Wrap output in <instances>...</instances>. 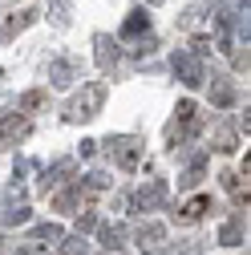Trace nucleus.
<instances>
[{"label": "nucleus", "instance_id": "f257e3e1", "mask_svg": "<svg viewBox=\"0 0 251 255\" xmlns=\"http://www.w3.org/2000/svg\"><path fill=\"white\" fill-rule=\"evenodd\" d=\"M199 130H203L199 106H195V102H178V106H174V118H170V126H166V146L178 150L182 142H191Z\"/></svg>", "mask_w": 251, "mask_h": 255}, {"label": "nucleus", "instance_id": "f03ea898", "mask_svg": "<svg viewBox=\"0 0 251 255\" xmlns=\"http://www.w3.org/2000/svg\"><path fill=\"white\" fill-rule=\"evenodd\" d=\"M102 106H106V85L102 81H89V85H81V93L69 98L65 118L69 122H93V118L102 114Z\"/></svg>", "mask_w": 251, "mask_h": 255}, {"label": "nucleus", "instance_id": "7ed1b4c3", "mask_svg": "<svg viewBox=\"0 0 251 255\" xmlns=\"http://www.w3.org/2000/svg\"><path fill=\"white\" fill-rule=\"evenodd\" d=\"M106 150H110V158H114L122 170H138V166H142V154H146L142 138H134V134H118V138H110Z\"/></svg>", "mask_w": 251, "mask_h": 255}, {"label": "nucleus", "instance_id": "20e7f679", "mask_svg": "<svg viewBox=\"0 0 251 255\" xmlns=\"http://www.w3.org/2000/svg\"><path fill=\"white\" fill-rule=\"evenodd\" d=\"M170 65H174V73H178V81H182L186 89H199V85L207 81V69H203V61H199V57H191L186 49H178V53L170 57Z\"/></svg>", "mask_w": 251, "mask_h": 255}, {"label": "nucleus", "instance_id": "39448f33", "mask_svg": "<svg viewBox=\"0 0 251 255\" xmlns=\"http://www.w3.org/2000/svg\"><path fill=\"white\" fill-rule=\"evenodd\" d=\"M162 203H166V182H162V178H150L146 186L134 190V207H138V211H158Z\"/></svg>", "mask_w": 251, "mask_h": 255}, {"label": "nucleus", "instance_id": "423d86ee", "mask_svg": "<svg viewBox=\"0 0 251 255\" xmlns=\"http://www.w3.org/2000/svg\"><path fill=\"white\" fill-rule=\"evenodd\" d=\"M93 49H98V53H93L98 69H114V65H118V57H122V45H118L110 33H98V37H93Z\"/></svg>", "mask_w": 251, "mask_h": 255}, {"label": "nucleus", "instance_id": "0eeeda50", "mask_svg": "<svg viewBox=\"0 0 251 255\" xmlns=\"http://www.w3.org/2000/svg\"><path fill=\"white\" fill-rule=\"evenodd\" d=\"M98 239H102L106 251H122L126 239H130V231H126V223H102V227H98Z\"/></svg>", "mask_w": 251, "mask_h": 255}, {"label": "nucleus", "instance_id": "6e6552de", "mask_svg": "<svg viewBox=\"0 0 251 255\" xmlns=\"http://www.w3.org/2000/svg\"><path fill=\"white\" fill-rule=\"evenodd\" d=\"M28 134V118L24 114H4L0 118V142H20Z\"/></svg>", "mask_w": 251, "mask_h": 255}, {"label": "nucleus", "instance_id": "1a4fd4ad", "mask_svg": "<svg viewBox=\"0 0 251 255\" xmlns=\"http://www.w3.org/2000/svg\"><path fill=\"white\" fill-rule=\"evenodd\" d=\"M207 211H211V195H195L191 203H182V207L174 211V223H199Z\"/></svg>", "mask_w": 251, "mask_h": 255}, {"label": "nucleus", "instance_id": "9d476101", "mask_svg": "<svg viewBox=\"0 0 251 255\" xmlns=\"http://www.w3.org/2000/svg\"><path fill=\"white\" fill-rule=\"evenodd\" d=\"M85 199H89V195H85V186L73 182L69 190H57V195H53V207H57V211H77Z\"/></svg>", "mask_w": 251, "mask_h": 255}, {"label": "nucleus", "instance_id": "9b49d317", "mask_svg": "<svg viewBox=\"0 0 251 255\" xmlns=\"http://www.w3.org/2000/svg\"><path fill=\"white\" fill-rule=\"evenodd\" d=\"M211 102H215L219 110H231V106H235V85H231L227 77H211Z\"/></svg>", "mask_w": 251, "mask_h": 255}, {"label": "nucleus", "instance_id": "f8f14e48", "mask_svg": "<svg viewBox=\"0 0 251 255\" xmlns=\"http://www.w3.org/2000/svg\"><path fill=\"white\" fill-rule=\"evenodd\" d=\"M73 61L69 57H57V61H49V81L53 85H61V89H65V85H73Z\"/></svg>", "mask_w": 251, "mask_h": 255}, {"label": "nucleus", "instance_id": "ddd939ff", "mask_svg": "<svg viewBox=\"0 0 251 255\" xmlns=\"http://www.w3.org/2000/svg\"><path fill=\"white\" fill-rule=\"evenodd\" d=\"M142 33H150V12L146 8H134L130 16L122 20V37H142Z\"/></svg>", "mask_w": 251, "mask_h": 255}, {"label": "nucleus", "instance_id": "4468645a", "mask_svg": "<svg viewBox=\"0 0 251 255\" xmlns=\"http://www.w3.org/2000/svg\"><path fill=\"white\" fill-rule=\"evenodd\" d=\"M69 174H73V158H61V162H53V166L45 170V190H57Z\"/></svg>", "mask_w": 251, "mask_h": 255}, {"label": "nucleus", "instance_id": "2eb2a0df", "mask_svg": "<svg viewBox=\"0 0 251 255\" xmlns=\"http://www.w3.org/2000/svg\"><path fill=\"white\" fill-rule=\"evenodd\" d=\"M219 243H223V247H239L243 243V215L227 219L223 227H219Z\"/></svg>", "mask_w": 251, "mask_h": 255}, {"label": "nucleus", "instance_id": "dca6fc26", "mask_svg": "<svg viewBox=\"0 0 251 255\" xmlns=\"http://www.w3.org/2000/svg\"><path fill=\"white\" fill-rule=\"evenodd\" d=\"M166 239V227H162V223H142V227H138V243H142V251L146 247H158Z\"/></svg>", "mask_w": 251, "mask_h": 255}, {"label": "nucleus", "instance_id": "f3484780", "mask_svg": "<svg viewBox=\"0 0 251 255\" xmlns=\"http://www.w3.org/2000/svg\"><path fill=\"white\" fill-rule=\"evenodd\" d=\"M239 146V134H235V126L227 122V126H219V130H215V150L219 154H231Z\"/></svg>", "mask_w": 251, "mask_h": 255}, {"label": "nucleus", "instance_id": "a211bd4d", "mask_svg": "<svg viewBox=\"0 0 251 255\" xmlns=\"http://www.w3.org/2000/svg\"><path fill=\"white\" fill-rule=\"evenodd\" d=\"M33 239L37 243H61V239H65V227H61V223H37Z\"/></svg>", "mask_w": 251, "mask_h": 255}, {"label": "nucleus", "instance_id": "6ab92c4d", "mask_svg": "<svg viewBox=\"0 0 251 255\" xmlns=\"http://www.w3.org/2000/svg\"><path fill=\"white\" fill-rule=\"evenodd\" d=\"M45 102H49V93H45V89H28V93H20V106H16V114H37Z\"/></svg>", "mask_w": 251, "mask_h": 255}, {"label": "nucleus", "instance_id": "aec40b11", "mask_svg": "<svg viewBox=\"0 0 251 255\" xmlns=\"http://www.w3.org/2000/svg\"><path fill=\"white\" fill-rule=\"evenodd\" d=\"M203 170H207V162H203V158H195V162H191V166H186V170L178 174V186H182V190H191V186L203 178Z\"/></svg>", "mask_w": 251, "mask_h": 255}, {"label": "nucleus", "instance_id": "412c9836", "mask_svg": "<svg viewBox=\"0 0 251 255\" xmlns=\"http://www.w3.org/2000/svg\"><path fill=\"white\" fill-rule=\"evenodd\" d=\"M33 20H37V12H33V8H24V12L8 16V28H4V33H8V37H16V33H24V28L33 24Z\"/></svg>", "mask_w": 251, "mask_h": 255}, {"label": "nucleus", "instance_id": "4be33fe9", "mask_svg": "<svg viewBox=\"0 0 251 255\" xmlns=\"http://www.w3.org/2000/svg\"><path fill=\"white\" fill-rule=\"evenodd\" d=\"M61 255H89L85 235H65V239H61Z\"/></svg>", "mask_w": 251, "mask_h": 255}, {"label": "nucleus", "instance_id": "5701e85b", "mask_svg": "<svg viewBox=\"0 0 251 255\" xmlns=\"http://www.w3.org/2000/svg\"><path fill=\"white\" fill-rule=\"evenodd\" d=\"M81 186H85V195H98V190H106V186H110V174H102V170H89Z\"/></svg>", "mask_w": 251, "mask_h": 255}, {"label": "nucleus", "instance_id": "b1692460", "mask_svg": "<svg viewBox=\"0 0 251 255\" xmlns=\"http://www.w3.org/2000/svg\"><path fill=\"white\" fill-rule=\"evenodd\" d=\"M49 12L57 24H69V0H49Z\"/></svg>", "mask_w": 251, "mask_h": 255}, {"label": "nucleus", "instance_id": "393cba45", "mask_svg": "<svg viewBox=\"0 0 251 255\" xmlns=\"http://www.w3.org/2000/svg\"><path fill=\"white\" fill-rule=\"evenodd\" d=\"M16 223H28V207H8L4 211V227H16Z\"/></svg>", "mask_w": 251, "mask_h": 255}, {"label": "nucleus", "instance_id": "a878e982", "mask_svg": "<svg viewBox=\"0 0 251 255\" xmlns=\"http://www.w3.org/2000/svg\"><path fill=\"white\" fill-rule=\"evenodd\" d=\"M98 227V215L93 211H81V219H77V235H85V231H93Z\"/></svg>", "mask_w": 251, "mask_h": 255}, {"label": "nucleus", "instance_id": "bb28decb", "mask_svg": "<svg viewBox=\"0 0 251 255\" xmlns=\"http://www.w3.org/2000/svg\"><path fill=\"white\" fill-rule=\"evenodd\" d=\"M154 49H158V41H154V37L146 33V37L138 41V49H134V57H146V53H154Z\"/></svg>", "mask_w": 251, "mask_h": 255}, {"label": "nucleus", "instance_id": "cd10ccee", "mask_svg": "<svg viewBox=\"0 0 251 255\" xmlns=\"http://www.w3.org/2000/svg\"><path fill=\"white\" fill-rule=\"evenodd\" d=\"M219 178H223V186L231 190V195H239V174H235V170H223Z\"/></svg>", "mask_w": 251, "mask_h": 255}, {"label": "nucleus", "instance_id": "c85d7f7f", "mask_svg": "<svg viewBox=\"0 0 251 255\" xmlns=\"http://www.w3.org/2000/svg\"><path fill=\"white\" fill-rule=\"evenodd\" d=\"M93 150H98V142H93V138H85V142H81V158H89Z\"/></svg>", "mask_w": 251, "mask_h": 255}, {"label": "nucleus", "instance_id": "c756f323", "mask_svg": "<svg viewBox=\"0 0 251 255\" xmlns=\"http://www.w3.org/2000/svg\"><path fill=\"white\" fill-rule=\"evenodd\" d=\"M150 255H191V247H174V251H150Z\"/></svg>", "mask_w": 251, "mask_h": 255}, {"label": "nucleus", "instance_id": "7c9ffc66", "mask_svg": "<svg viewBox=\"0 0 251 255\" xmlns=\"http://www.w3.org/2000/svg\"><path fill=\"white\" fill-rule=\"evenodd\" d=\"M150 4H162V0H150Z\"/></svg>", "mask_w": 251, "mask_h": 255}, {"label": "nucleus", "instance_id": "2f4dec72", "mask_svg": "<svg viewBox=\"0 0 251 255\" xmlns=\"http://www.w3.org/2000/svg\"><path fill=\"white\" fill-rule=\"evenodd\" d=\"M45 255H49V251H45Z\"/></svg>", "mask_w": 251, "mask_h": 255}]
</instances>
